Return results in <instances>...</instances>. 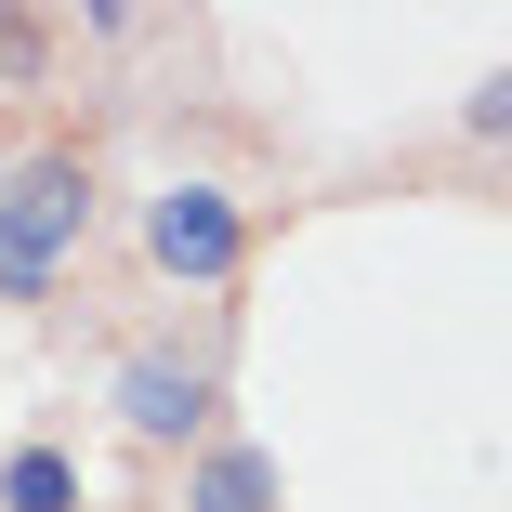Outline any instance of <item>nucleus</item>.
I'll list each match as a JSON object with an SVG mask.
<instances>
[{"mask_svg":"<svg viewBox=\"0 0 512 512\" xmlns=\"http://www.w3.org/2000/svg\"><path fill=\"white\" fill-rule=\"evenodd\" d=\"M0 512H79V473L53 447H14V460H0Z\"/></svg>","mask_w":512,"mask_h":512,"instance_id":"39448f33","label":"nucleus"},{"mask_svg":"<svg viewBox=\"0 0 512 512\" xmlns=\"http://www.w3.org/2000/svg\"><path fill=\"white\" fill-rule=\"evenodd\" d=\"M0 171H14V158H0Z\"/></svg>","mask_w":512,"mask_h":512,"instance_id":"6e6552de","label":"nucleus"},{"mask_svg":"<svg viewBox=\"0 0 512 512\" xmlns=\"http://www.w3.org/2000/svg\"><path fill=\"white\" fill-rule=\"evenodd\" d=\"M237 250H250V211H237L224 184H158V197H145V263H158V276L224 289Z\"/></svg>","mask_w":512,"mask_h":512,"instance_id":"f03ea898","label":"nucleus"},{"mask_svg":"<svg viewBox=\"0 0 512 512\" xmlns=\"http://www.w3.org/2000/svg\"><path fill=\"white\" fill-rule=\"evenodd\" d=\"M211 407H224V381L197 368V355H119V421H132L145 447L211 434Z\"/></svg>","mask_w":512,"mask_h":512,"instance_id":"7ed1b4c3","label":"nucleus"},{"mask_svg":"<svg viewBox=\"0 0 512 512\" xmlns=\"http://www.w3.org/2000/svg\"><path fill=\"white\" fill-rule=\"evenodd\" d=\"M460 119H473L486 145H512V66H499V79H473V106H460Z\"/></svg>","mask_w":512,"mask_h":512,"instance_id":"0eeeda50","label":"nucleus"},{"mask_svg":"<svg viewBox=\"0 0 512 512\" xmlns=\"http://www.w3.org/2000/svg\"><path fill=\"white\" fill-rule=\"evenodd\" d=\"M79 224H92V171H79L66 145L0 171V302H40L53 263L79 250Z\"/></svg>","mask_w":512,"mask_h":512,"instance_id":"f257e3e1","label":"nucleus"},{"mask_svg":"<svg viewBox=\"0 0 512 512\" xmlns=\"http://www.w3.org/2000/svg\"><path fill=\"white\" fill-rule=\"evenodd\" d=\"M184 512H276V460L263 447H211L184 473Z\"/></svg>","mask_w":512,"mask_h":512,"instance_id":"20e7f679","label":"nucleus"},{"mask_svg":"<svg viewBox=\"0 0 512 512\" xmlns=\"http://www.w3.org/2000/svg\"><path fill=\"white\" fill-rule=\"evenodd\" d=\"M40 53H53V40H40V14H0V79H14V92L40 79Z\"/></svg>","mask_w":512,"mask_h":512,"instance_id":"423d86ee","label":"nucleus"}]
</instances>
